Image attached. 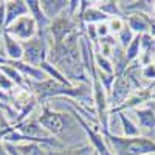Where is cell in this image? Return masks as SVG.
<instances>
[{
    "label": "cell",
    "instance_id": "83f0119b",
    "mask_svg": "<svg viewBox=\"0 0 155 155\" xmlns=\"http://www.w3.org/2000/svg\"><path fill=\"white\" fill-rule=\"evenodd\" d=\"M153 65H155V62H153Z\"/></svg>",
    "mask_w": 155,
    "mask_h": 155
},
{
    "label": "cell",
    "instance_id": "277c9868",
    "mask_svg": "<svg viewBox=\"0 0 155 155\" xmlns=\"http://www.w3.org/2000/svg\"><path fill=\"white\" fill-rule=\"evenodd\" d=\"M5 33L16 37L20 42H27V41L34 39L39 31H37V25H36L34 19L30 14H27V16L19 17L16 22H12L9 27H6Z\"/></svg>",
    "mask_w": 155,
    "mask_h": 155
},
{
    "label": "cell",
    "instance_id": "6da1fadb",
    "mask_svg": "<svg viewBox=\"0 0 155 155\" xmlns=\"http://www.w3.org/2000/svg\"><path fill=\"white\" fill-rule=\"evenodd\" d=\"M37 121L51 137L61 141L65 149L88 144L84 129L81 127L79 121L76 120V116L70 112L54 110L47 104H39Z\"/></svg>",
    "mask_w": 155,
    "mask_h": 155
},
{
    "label": "cell",
    "instance_id": "d6986e66",
    "mask_svg": "<svg viewBox=\"0 0 155 155\" xmlns=\"http://www.w3.org/2000/svg\"><path fill=\"white\" fill-rule=\"evenodd\" d=\"M115 37H116V41H118L120 47H121L123 50H126V48L129 47V44H130V42L134 41L135 34H134V33H132V30H130V28H129L127 25H126V27H124V28H123L118 34H116Z\"/></svg>",
    "mask_w": 155,
    "mask_h": 155
},
{
    "label": "cell",
    "instance_id": "e0dca14e",
    "mask_svg": "<svg viewBox=\"0 0 155 155\" xmlns=\"http://www.w3.org/2000/svg\"><path fill=\"white\" fill-rule=\"evenodd\" d=\"M95 65L96 70L101 73H107V74H115V67L113 62L104 56H101L99 53H95Z\"/></svg>",
    "mask_w": 155,
    "mask_h": 155
},
{
    "label": "cell",
    "instance_id": "d4e9b609",
    "mask_svg": "<svg viewBox=\"0 0 155 155\" xmlns=\"http://www.w3.org/2000/svg\"><path fill=\"white\" fill-rule=\"evenodd\" d=\"M152 106H153V107H155V101H153V102H152ZM153 140H155V137H153Z\"/></svg>",
    "mask_w": 155,
    "mask_h": 155
},
{
    "label": "cell",
    "instance_id": "9a60e30c",
    "mask_svg": "<svg viewBox=\"0 0 155 155\" xmlns=\"http://www.w3.org/2000/svg\"><path fill=\"white\" fill-rule=\"evenodd\" d=\"M140 51H141V36L137 34V36L134 37V41L129 44V47L124 50V59H126L127 67H129V65H132L134 62L138 61V58H140Z\"/></svg>",
    "mask_w": 155,
    "mask_h": 155
},
{
    "label": "cell",
    "instance_id": "3957f363",
    "mask_svg": "<svg viewBox=\"0 0 155 155\" xmlns=\"http://www.w3.org/2000/svg\"><path fill=\"white\" fill-rule=\"evenodd\" d=\"M47 31L39 33L31 41L22 42V45H23L22 61L23 62L30 64V65H34V67H41V64L47 61V56H48V41L45 36Z\"/></svg>",
    "mask_w": 155,
    "mask_h": 155
},
{
    "label": "cell",
    "instance_id": "603a6c76",
    "mask_svg": "<svg viewBox=\"0 0 155 155\" xmlns=\"http://www.w3.org/2000/svg\"><path fill=\"white\" fill-rule=\"evenodd\" d=\"M5 0H0V37H2V34L5 33Z\"/></svg>",
    "mask_w": 155,
    "mask_h": 155
},
{
    "label": "cell",
    "instance_id": "5bb4252c",
    "mask_svg": "<svg viewBox=\"0 0 155 155\" xmlns=\"http://www.w3.org/2000/svg\"><path fill=\"white\" fill-rule=\"evenodd\" d=\"M81 17H82V22H84L85 25H88V23L98 25V23H102V22H109V19H110V17H107L102 11H99V9L96 8L95 2H93L92 6L87 8V9L82 12Z\"/></svg>",
    "mask_w": 155,
    "mask_h": 155
},
{
    "label": "cell",
    "instance_id": "4316f807",
    "mask_svg": "<svg viewBox=\"0 0 155 155\" xmlns=\"http://www.w3.org/2000/svg\"><path fill=\"white\" fill-rule=\"evenodd\" d=\"M93 155H98V153H96V152H95V150H93Z\"/></svg>",
    "mask_w": 155,
    "mask_h": 155
},
{
    "label": "cell",
    "instance_id": "44dd1931",
    "mask_svg": "<svg viewBox=\"0 0 155 155\" xmlns=\"http://www.w3.org/2000/svg\"><path fill=\"white\" fill-rule=\"evenodd\" d=\"M14 88H16V85L12 84L2 71H0V90H2V92H5L6 95H11Z\"/></svg>",
    "mask_w": 155,
    "mask_h": 155
},
{
    "label": "cell",
    "instance_id": "cb8c5ba5",
    "mask_svg": "<svg viewBox=\"0 0 155 155\" xmlns=\"http://www.w3.org/2000/svg\"><path fill=\"white\" fill-rule=\"evenodd\" d=\"M0 155H9V152H8V149H6V146H5L3 141L0 143Z\"/></svg>",
    "mask_w": 155,
    "mask_h": 155
},
{
    "label": "cell",
    "instance_id": "484cf974",
    "mask_svg": "<svg viewBox=\"0 0 155 155\" xmlns=\"http://www.w3.org/2000/svg\"><path fill=\"white\" fill-rule=\"evenodd\" d=\"M147 155H155V152H153V153H147Z\"/></svg>",
    "mask_w": 155,
    "mask_h": 155
},
{
    "label": "cell",
    "instance_id": "2e32d148",
    "mask_svg": "<svg viewBox=\"0 0 155 155\" xmlns=\"http://www.w3.org/2000/svg\"><path fill=\"white\" fill-rule=\"evenodd\" d=\"M96 8L99 11H102L107 17H124L123 12L120 9V5L118 2H115V0H104V2H95Z\"/></svg>",
    "mask_w": 155,
    "mask_h": 155
},
{
    "label": "cell",
    "instance_id": "5b68a950",
    "mask_svg": "<svg viewBox=\"0 0 155 155\" xmlns=\"http://www.w3.org/2000/svg\"><path fill=\"white\" fill-rule=\"evenodd\" d=\"M129 113H132L130 116L134 121L138 124L141 135L153 138L155 137V107L152 106V102L144 107L129 110Z\"/></svg>",
    "mask_w": 155,
    "mask_h": 155
},
{
    "label": "cell",
    "instance_id": "7402d4cb",
    "mask_svg": "<svg viewBox=\"0 0 155 155\" xmlns=\"http://www.w3.org/2000/svg\"><path fill=\"white\" fill-rule=\"evenodd\" d=\"M96 33H98V37H99V39H104V37L110 36V30H109L107 22L98 23V25H96Z\"/></svg>",
    "mask_w": 155,
    "mask_h": 155
},
{
    "label": "cell",
    "instance_id": "4fadbf2b",
    "mask_svg": "<svg viewBox=\"0 0 155 155\" xmlns=\"http://www.w3.org/2000/svg\"><path fill=\"white\" fill-rule=\"evenodd\" d=\"M14 147L20 155H51L53 152L50 147L41 143H19L14 144Z\"/></svg>",
    "mask_w": 155,
    "mask_h": 155
},
{
    "label": "cell",
    "instance_id": "7a4b0ae2",
    "mask_svg": "<svg viewBox=\"0 0 155 155\" xmlns=\"http://www.w3.org/2000/svg\"><path fill=\"white\" fill-rule=\"evenodd\" d=\"M113 155H147L155 152V140L149 137L126 138L121 135H110L102 132Z\"/></svg>",
    "mask_w": 155,
    "mask_h": 155
},
{
    "label": "cell",
    "instance_id": "30bf717a",
    "mask_svg": "<svg viewBox=\"0 0 155 155\" xmlns=\"http://www.w3.org/2000/svg\"><path fill=\"white\" fill-rule=\"evenodd\" d=\"M3 44H5V51H6V59L8 61H22L23 58V45L16 37H12L6 33L2 34Z\"/></svg>",
    "mask_w": 155,
    "mask_h": 155
},
{
    "label": "cell",
    "instance_id": "ac0fdd59",
    "mask_svg": "<svg viewBox=\"0 0 155 155\" xmlns=\"http://www.w3.org/2000/svg\"><path fill=\"white\" fill-rule=\"evenodd\" d=\"M51 155H93V149L90 144L81 146V147H71V149H62V150H53Z\"/></svg>",
    "mask_w": 155,
    "mask_h": 155
},
{
    "label": "cell",
    "instance_id": "52a82bcc",
    "mask_svg": "<svg viewBox=\"0 0 155 155\" xmlns=\"http://www.w3.org/2000/svg\"><path fill=\"white\" fill-rule=\"evenodd\" d=\"M27 5H28V9H30V16L34 19L36 25H37V31L39 33H44L50 28L51 25V20L44 14V11L41 8V3L39 0H27ZM37 33V34H39Z\"/></svg>",
    "mask_w": 155,
    "mask_h": 155
},
{
    "label": "cell",
    "instance_id": "8992f818",
    "mask_svg": "<svg viewBox=\"0 0 155 155\" xmlns=\"http://www.w3.org/2000/svg\"><path fill=\"white\" fill-rule=\"evenodd\" d=\"M30 14L27 0H5V25L9 27L19 17ZM6 30V28H5Z\"/></svg>",
    "mask_w": 155,
    "mask_h": 155
},
{
    "label": "cell",
    "instance_id": "ffe728a7",
    "mask_svg": "<svg viewBox=\"0 0 155 155\" xmlns=\"http://www.w3.org/2000/svg\"><path fill=\"white\" fill-rule=\"evenodd\" d=\"M107 25H109L110 34H112V36H116V34H118V33L126 27V20H124V17H112V19H109Z\"/></svg>",
    "mask_w": 155,
    "mask_h": 155
},
{
    "label": "cell",
    "instance_id": "ba28073f",
    "mask_svg": "<svg viewBox=\"0 0 155 155\" xmlns=\"http://www.w3.org/2000/svg\"><path fill=\"white\" fill-rule=\"evenodd\" d=\"M126 25L132 30V33L137 34H146L149 33L150 28V17L146 14H130V16H126L124 17Z\"/></svg>",
    "mask_w": 155,
    "mask_h": 155
},
{
    "label": "cell",
    "instance_id": "7c38bea8",
    "mask_svg": "<svg viewBox=\"0 0 155 155\" xmlns=\"http://www.w3.org/2000/svg\"><path fill=\"white\" fill-rule=\"evenodd\" d=\"M0 71H2L16 87L25 88V90H28V92H30V79H27V78H25L20 71H17L14 67L6 65V64H2V65H0Z\"/></svg>",
    "mask_w": 155,
    "mask_h": 155
},
{
    "label": "cell",
    "instance_id": "8fae6325",
    "mask_svg": "<svg viewBox=\"0 0 155 155\" xmlns=\"http://www.w3.org/2000/svg\"><path fill=\"white\" fill-rule=\"evenodd\" d=\"M116 115H118L120 124H121V137H126V138L141 137V130L138 124L134 121V118L127 112H118Z\"/></svg>",
    "mask_w": 155,
    "mask_h": 155
},
{
    "label": "cell",
    "instance_id": "9c48e42d",
    "mask_svg": "<svg viewBox=\"0 0 155 155\" xmlns=\"http://www.w3.org/2000/svg\"><path fill=\"white\" fill-rule=\"evenodd\" d=\"M39 3L50 20H54L68 8V0H39Z\"/></svg>",
    "mask_w": 155,
    "mask_h": 155
}]
</instances>
